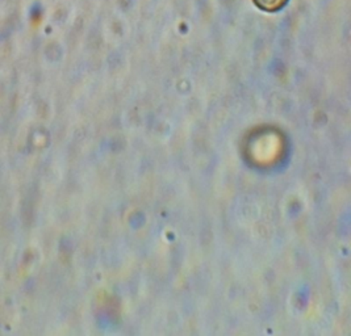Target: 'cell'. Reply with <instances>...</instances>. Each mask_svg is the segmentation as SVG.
<instances>
[{
    "label": "cell",
    "instance_id": "1",
    "mask_svg": "<svg viewBox=\"0 0 351 336\" xmlns=\"http://www.w3.org/2000/svg\"><path fill=\"white\" fill-rule=\"evenodd\" d=\"M259 10L265 12H276L287 5L288 0H253Z\"/></svg>",
    "mask_w": 351,
    "mask_h": 336
}]
</instances>
